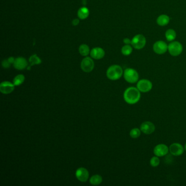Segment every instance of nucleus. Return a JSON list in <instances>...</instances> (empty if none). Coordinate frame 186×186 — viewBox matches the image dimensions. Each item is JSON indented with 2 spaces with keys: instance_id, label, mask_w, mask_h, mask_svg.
<instances>
[{
  "instance_id": "nucleus-1",
  "label": "nucleus",
  "mask_w": 186,
  "mask_h": 186,
  "mask_svg": "<svg viewBox=\"0 0 186 186\" xmlns=\"http://www.w3.org/2000/svg\"><path fill=\"white\" fill-rule=\"evenodd\" d=\"M141 92L135 87H129L125 90L123 98L129 104H135L139 101L141 98Z\"/></svg>"
},
{
  "instance_id": "nucleus-2",
  "label": "nucleus",
  "mask_w": 186,
  "mask_h": 186,
  "mask_svg": "<svg viewBox=\"0 0 186 186\" xmlns=\"http://www.w3.org/2000/svg\"><path fill=\"white\" fill-rule=\"evenodd\" d=\"M123 74V71L122 67L117 64L111 66L106 71V76L110 80H118Z\"/></svg>"
},
{
  "instance_id": "nucleus-3",
  "label": "nucleus",
  "mask_w": 186,
  "mask_h": 186,
  "mask_svg": "<svg viewBox=\"0 0 186 186\" xmlns=\"http://www.w3.org/2000/svg\"><path fill=\"white\" fill-rule=\"evenodd\" d=\"M123 77L127 82L130 84H134L137 82L139 78V75L137 71L131 68H128L124 70Z\"/></svg>"
},
{
  "instance_id": "nucleus-4",
  "label": "nucleus",
  "mask_w": 186,
  "mask_h": 186,
  "mask_svg": "<svg viewBox=\"0 0 186 186\" xmlns=\"http://www.w3.org/2000/svg\"><path fill=\"white\" fill-rule=\"evenodd\" d=\"M146 43V38L141 34L135 35L132 40L131 45L137 50H140L144 48Z\"/></svg>"
},
{
  "instance_id": "nucleus-5",
  "label": "nucleus",
  "mask_w": 186,
  "mask_h": 186,
  "mask_svg": "<svg viewBox=\"0 0 186 186\" xmlns=\"http://www.w3.org/2000/svg\"><path fill=\"white\" fill-rule=\"evenodd\" d=\"M168 51L169 53L173 56L179 55L183 51L182 45L177 41L170 43L168 45Z\"/></svg>"
},
{
  "instance_id": "nucleus-6",
  "label": "nucleus",
  "mask_w": 186,
  "mask_h": 186,
  "mask_svg": "<svg viewBox=\"0 0 186 186\" xmlns=\"http://www.w3.org/2000/svg\"><path fill=\"white\" fill-rule=\"evenodd\" d=\"M137 87L141 92L146 93L151 91L153 87V84L151 81L144 79L137 81Z\"/></svg>"
},
{
  "instance_id": "nucleus-7",
  "label": "nucleus",
  "mask_w": 186,
  "mask_h": 186,
  "mask_svg": "<svg viewBox=\"0 0 186 186\" xmlns=\"http://www.w3.org/2000/svg\"><path fill=\"white\" fill-rule=\"evenodd\" d=\"M153 50L156 53L162 55L165 53L168 50V45L164 41L159 40L154 43Z\"/></svg>"
},
{
  "instance_id": "nucleus-8",
  "label": "nucleus",
  "mask_w": 186,
  "mask_h": 186,
  "mask_svg": "<svg viewBox=\"0 0 186 186\" xmlns=\"http://www.w3.org/2000/svg\"><path fill=\"white\" fill-rule=\"evenodd\" d=\"M169 152V147L165 144H160L155 147L153 149V153L155 155L159 157H163L168 155Z\"/></svg>"
},
{
  "instance_id": "nucleus-9",
  "label": "nucleus",
  "mask_w": 186,
  "mask_h": 186,
  "mask_svg": "<svg viewBox=\"0 0 186 186\" xmlns=\"http://www.w3.org/2000/svg\"><path fill=\"white\" fill-rule=\"evenodd\" d=\"M94 66L95 64L93 60L89 57L84 58L81 63V68L86 73H89L92 71Z\"/></svg>"
},
{
  "instance_id": "nucleus-10",
  "label": "nucleus",
  "mask_w": 186,
  "mask_h": 186,
  "mask_svg": "<svg viewBox=\"0 0 186 186\" xmlns=\"http://www.w3.org/2000/svg\"><path fill=\"white\" fill-rule=\"evenodd\" d=\"M140 129L142 133L146 135H149L152 134L155 131L156 127L155 125L153 124L152 122L150 121H145L142 123Z\"/></svg>"
},
{
  "instance_id": "nucleus-11",
  "label": "nucleus",
  "mask_w": 186,
  "mask_h": 186,
  "mask_svg": "<svg viewBox=\"0 0 186 186\" xmlns=\"http://www.w3.org/2000/svg\"><path fill=\"white\" fill-rule=\"evenodd\" d=\"M169 147V152L171 154L175 156H179L184 153V148L181 144L175 142L171 144Z\"/></svg>"
},
{
  "instance_id": "nucleus-12",
  "label": "nucleus",
  "mask_w": 186,
  "mask_h": 186,
  "mask_svg": "<svg viewBox=\"0 0 186 186\" xmlns=\"http://www.w3.org/2000/svg\"><path fill=\"white\" fill-rule=\"evenodd\" d=\"M76 176L79 181L86 182L89 179V171L85 168H79L76 171Z\"/></svg>"
},
{
  "instance_id": "nucleus-13",
  "label": "nucleus",
  "mask_w": 186,
  "mask_h": 186,
  "mask_svg": "<svg viewBox=\"0 0 186 186\" xmlns=\"http://www.w3.org/2000/svg\"><path fill=\"white\" fill-rule=\"evenodd\" d=\"M15 85L8 81L1 82L0 84V91L5 95H7L12 92L14 90Z\"/></svg>"
},
{
  "instance_id": "nucleus-14",
  "label": "nucleus",
  "mask_w": 186,
  "mask_h": 186,
  "mask_svg": "<svg viewBox=\"0 0 186 186\" xmlns=\"http://www.w3.org/2000/svg\"><path fill=\"white\" fill-rule=\"evenodd\" d=\"M13 65L14 68L16 69L23 70L26 68L28 63L26 60L25 58L19 57L15 59Z\"/></svg>"
},
{
  "instance_id": "nucleus-15",
  "label": "nucleus",
  "mask_w": 186,
  "mask_h": 186,
  "mask_svg": "<svg viewBox=\"0 0 186 186\" xmlns=\"http://www.w3.org/2000/svg\"><path fill=\"white\" fill-rule=\"evenodd\" d=\"M90 55L91 57L94 59L100 60L102 59L105 55V51L101 48L97 47L92 49L90 52Z\"/></svg>"
},
{
  "instance_id": "nucleus-16",
  "label": "nucleus",
  "mask_w": 186,
  "mask_h": 186,
  "mask_svg": "<svg viewBox=\"0 0 186 186\" xmlns=\"http://www.w3.org/2000/svg\"><path fill=\"white\" fill-rule=\"evenodd\" d=\"M170 21L169 16L165 14H162L159 16L157 19V23L159 26H164L168 24Z\"/></svg>"
},
{
  "instance_id": "nucleus-17",
  "label": "nucleus",
  "mask_w": 186,
  "mask_h": 186,
  "mask_svg": "<svg viewBox=\"0 0 186 186\" xmlns=\"http://www.w3.org/2000/svg\"><path fill=\"white\" fill-rule=\"evenodd\" d=\"M89 9L86 7H81L80 9L78 10V16L80 19H86L89 16Z\"/></svg>"
},
{
  "instance_id": "nucleus-18",
  "label": "nucleus",
  "mask_w": 186,
  "mask_h": 186,
  "mask_svg": "<svg viewBox=\"0 0 186 186\" xmlns=\"http://www.w3.org/2000/svg\"><path fill=\"white\" fill-rule=\"evenodd\" d=\"M165 38L169 42H172L176 38V33L174 30L169 29L165 32Z\"/></svg>"
},
{
  "instance_id": "nucleus-19",
  "label": "nucleus",
  "mask_w": 186,
  "mask_h": 186,
  "mask_svg": "<svg viewBox=\"0 0 186 186\" xmlns=\"http://www.w3.org/2000/svg\"><path fill=\"white\" fill-rule=\"evenodd\" d=\"M103 181L101 176L99 175H95L92 176L90 179V182L91 184L97 186L101 184Z\"/></svg>"
},
{
  "instance_id": "nucleus-20",
  "label": "nucleus",
  "mask_w": 186,
  "mask_h": 186,
  "mask_svg": "<svg viewBox=\"0 0 186 186\" xmlns=\"http://www.w3.org/2000/svg\"><path fill=\"white\" fill-rule=\"evenodd\" d=\"M29 62L30 63V66H32L35 64H40L42 63V60H40V58L36 54L31 56L29 58Z\"/></svg>"
},
{
  "instance_id": "nucleus-21",
  "label": "nucleus",
  "mask_w": 186,
  "mask_h": 186,
  "mask_svg": "<svg viewBox=\"0 0 186 186\" xmlns=\"http://www.w3.org/2000/svg\"><path fill=\"white\" fill-rule=\"evenodd\" d=\"M80 54L83 56H86L90 53V48L86 44H82L80 45L79 49Z\"/></svg>"
},
{
  "instance_id": "nucleus-22",
  "label": "nucleus",
  "mask_w": 186,
  "mask_h": 186,
  "mask_svg": "<svg viewBox=\"0 0 186 186\" xmlns=\"http://www.w3.org/2000/svg\"><path fill=\"white\" fill-rule=\"evenodd\" d=\"M25 79V78L24 75L19 74L14 78L13 84L15 86H19L24 82Z\"/></svg>"
},
{
  "instance_id": "nucleus-23",
  "label": "nucleus",
  "mask_w": 186,
  "mask_h": 186,
  "mask_svg": "<svg viewBox=\"0 0 186 186\" xmlns=\"http://www.w3.org/2000/svg\"><path fill=\"white\" fill-rule=\"evenodd\" d=\"M141 133H142V131L140 130V129L134 128L131 129L129 135L133 139H137L141 135Z\"/></svg>"
},
{
  "instance_id": "nucleus-24",
  "label": "nucleus",
  "mask_w": 186,
  "mask_h": 186,
  "mask_svg": "<svg viewBox=\"0 0 186 186\" xmlns=\"http://www.w3.org/2000/svg\"><path fill=\"white\" fill-rule=\"evenodd\" d=\"M133 51V48L130 45L126 44L122 47L121 53L124 56H128L131 55Z\"/></svg>"
},
{
  "instance_id": "nucleus-25",
  "label": "nucleus",
  "mask_w": 186,
  "mask_h": 186,
  "mask_svg": "<svg viewBox=\"0 0 186 186\" xmlns=\"http://www.w3.org/2000/svg\"><path fill=\"white\" fill-rule=\"evenodd\" d=\"M150 164L152 167H157L160 164V160L159 157L155 156L151 158L150 160Z\"/></svg>"
},
{
  "instance_id": "nucleus-26",
  "label": "nucleus",
  "mask_w": 186,
  "mask_h": 186,
  "mask_svg": "<svg viewBox=\"0 0 186 186\" xmlns=\"http://www.w3.org/2000/svg\"><path fill=\"white\" fill-rule=\"evenodd\" d=\"M11 62H9L8 60H5L3 61L2 62V65L3 67L5 68H8L9 67L11 66Z\"/></svg>"
},
{
  "instance_id": "nucleus-27",
  "label": "nucleus",
  "mask_w": 186,
  "mask_h": 186,
  "mask_svg": "<svg viewBox=\"0 0 186 186\" xmlns=\"http://www.w3.org/2000/svg\"><path fill=\"white\" fill-rule=\"evenodd\" d=\"M123 43L125 44L129 45L131 44L132 43V40L128 38H124L123 40Z\"/></svg>"
},
{
  "instance_id": "nucleus-28",
  "label": "nucleus",
  "mask_w": 186,
  "mask_h": 186,
  "mask_svg": "<svg viewBox=\"0 0 186 186\" xmlns=\"http://www.w3.org/2000/svg\"><path fill=\"white\" fill-rule=\"evenodd\" d=\"M72 24H73L74 26H77V25H78L79 24V20L78 19H76L73 20Z\"/></svg>"
},
{
  "instance_id": "nucleus-29",
  "label": "nucleus",
  "mask_w": 186,
  "mask_h": 186,
  "mask_svg": "<svg viewBox=\"0 0 186 186\" xmlns=\"http://www.w3.org/2000/svg\"><path fill=\"white\" fill-rule=\"evenodd\" d=\"M8 61H9V62H11V63H14V61H15V59L13 57H10V58L8 59Z\"/></svg>"
},
{
  "instance_id": "nucleus-30",
  "label": "nucleus",
  "mask_w": 186,
  "mask_h": 186,
  "mask_svg": "<svg viewBox=\"0 0 186 186\" xmlns=\"http://www.w3.org/2000/svg\"><path fill=\"white\" fill-rule=\"evenodd\" d=\"M184 150H186V143L184 145Z\"/></svg>"
}]
</instances>
